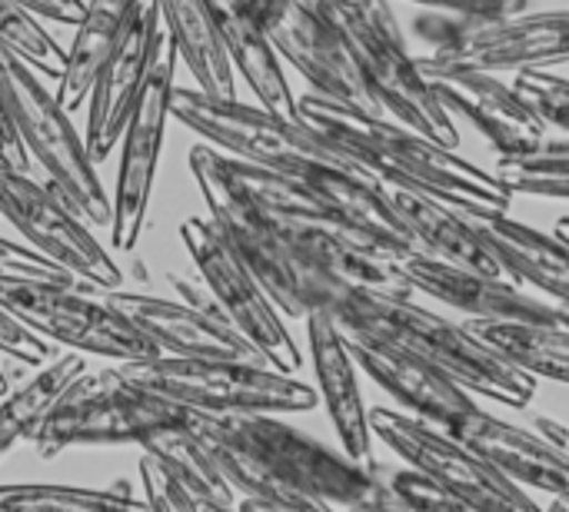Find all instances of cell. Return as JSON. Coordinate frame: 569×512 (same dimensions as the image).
Segmentation results:
<instances>
[{
	"label": "cell",
	"instance_id": "36",
	"mask_svg": "<svg viewBox=\"0 0 569 512\" xmlns=\"http://www.w3.org/2000/svg\"><path fill=\"white\" fill-rule=\"evenodd\" d=\"M517 93L533 107V113L550 127L569 137V80L553 70H523L513 80Z\"/></svg>",
	"mask_w": 569,
	"mask_h": 512
},
{
	"label": "cell",
	"instance_id": "23",
	"mask_svg": "<svg viewBox=\"0 0 569 512\" xmlns=\"http://www.w3.org/2000/svg\"><path fill=\"white\" fill-rule=\"evenodd\" d=\"M457 443L487 460L497 473H503L520 490H537L553 500H569V460H563L537 430H523L487 410L467 416L457 430H450Z\"/></svg>",
	"mask_w": 569,
	"mask_h": 512
},
{
	"label": "cell",
	"instance_id": "48",
	"mask_svg": "<svg viewBox=\"0 0 569 512\" xmlns=\"http://www.w3.org/2000/svg\"><path fill=\"white\" fill-rule=\"evenodd\" d=\"M7 393H10V380H7V373L0 367V396H7Z\"/></svg>",
	"mask_w": 569,
	"mask_h": 512
},
{
	"label": "cell",
	"instance_id": "1",
	"mask_svg": "<svg viewBox=\"0 0 569 512\" xmlns=\"http://www.w3.org/2000/svg\"><path fill=\"white\" fill-rule=\"evenodd\" d=\"M297 120L383 187L413 190L463 213H510L517 200L497 173L387 117L360 113L320 93H303L297 97Z\"/></svg>",
	"mask_w": 569,
	"mask_h": 512
},
{
	"label": "cell",
	"instance_id": "25",
	"mask_svg": "<svg viewBox=\"0 0 569 512\" xmlns=\"http://www.w3.org/2000/svg\"><path fill=\"white\" fill-rule=\"evenodd\" d=\"M467 217L520 287H537L569 313V243L563 237L520 223L510 213Z\"/></svg>",
	"mask_w": 569,
	"mask_h": 512
},
{
	"label": "cell",
	"instance_id": "5",
	"mask_svg": "<svg viewBox=\"0 0 569 512\" xmlns=\"http://www.w3.org/2000/svg\"><path fill=\"white\" fill-rule=\"evenodd\" d=\"M0 93L17 137L23 140L30 160H37L40 170L47 173V183L90 227H110L113 203L103 190L97 163L87 153L83 137L70 123V113L43 87L37 70L3 43H0Z\"/></svg>",
	"mask_w": 569,
	"mask_h": 512
},
{
	"label": "cell",
	"instance_id": "43",
	"mask_svg": "<svg viewBox=\"0 0 569 512\" xmlns=\"http://www.w3.org/2000/svg\"><path fill=\"white\" fill-rule=\"evenodd\" d=\"M533 430H537L563 460H569V426H563V423L553 420V416H537V420H533Z\"/></svg>",
	"mask_w": 569,
	"mask_h": 512
},
{
	"label": "cell",
	"instance_id": "19",
	"mask_svg": "<svg viewBox=\"0 0 569 512\" xmlns=\"http://www.w3.org/2000/svg\"><path fill=\"white\" fill-rule=\"evenodd\" d=\"M343 337L357 370L367 373L387 396H393L403 406V413L450 433L480 410L467 390H460L427 360L373 337H360V333H343Z\"/></svg>",
	"mask_w": 569,
	"mask_h": 512
},
{
	"label": "cell",
	"instance_id": "10",
	"mask_svg": "<svg viewBox=\"0 0 569 512\" xmlns=\"http://www.w3.org/2000/svg\"><path fill=\"white\" fill-rule=\"evenodd\" d=\"M0 307L47 343H63L73 353H93L120 367L160 360L157 343L107 300H90L87 287L0 283Z\"/></svg>",
	"mask_w": 569,
	"mask_h": 512
},
{
	"label": "cell",
	"instance_id": "41",
	"mask_svg": "<svg viewBox=\"0 0 569 512\" xmlns=\"http://www.w3.org/2000/svg\"><path fill=\"white\" fill-rule=\"evenodd\" d=\"M0 167L17 170V173H30V153H27L23 140L17 137V130H13L3 93H0Z\"/></svg>",
	"mask_w": 569,
	"mask_h": 512
},
{
	"label": "cell",
	"instance_id": "3",
	"mask_svg": "<svg viewBox=\"0 0 569 512\" xmlns=\"http://www.w3.org/2000/svg\"><path fill=\"white\" fill-rule=\"evenodd\" d=\"M337 23L360 80L377 103L380 117L417 130L440 147H460V127L440 107L430 80L410 53L403 27L387 0H317Z\"/></svg>",
	"mask_w": 569,
	"mask_h": 512
},
{
	"label": "cell",
	"instance_id": "39",
	"mask_svg": "<svg viewBox=\"0 0 569 512\" xmlns=\"http://www.w3.org/2000/svg\"><path fill=\"white\" fill-rule=\"evenodd\" d=\"M140 483H143V503L150 512H200L197 500L177 480H170L160 470V463H153L150 456L140 460Z\"/></svg>",
	"mask_w": 569,
	"mask_h": 512
},
{
	"label": "cell",
	"instance_id": "44",
	"mask_svg": "<svg viewBox=\"0 0 569 512\" xmlns=\"http://www.w3.org/2000/svg\"><path fill=\"white\" fill-rule=\"evenodd\" d=\"M200 512H240L237 503H213V500H197Z\"/></svg>",
	"mask_w": 569,
	"mask_h": 512
},
{
	"label": "cell",
	"instance_id": "18",
	"mask_svg": "<svg viewBox=\"0 0 569 512\" xmlns=\"http://www.w3.org/2000/svg\"><path fill=\"white\" fill-rule=\"evenodd\" d=\"M167 40V27L160 17V3L157 0H133L127 23L110 50V57L103 60L93 90H90V107H87V153L90 160H107L110 150L120 143L137 100L150 80V70L163 50Z\"/></svg>",
	"mask_w": 569,
	"mask_h": 512
},
{
	"label": "cell",
	"instance_id": "2",
	"mask_svg": "<svg viewBox=\"0 0 569 512\" xmlns=\"http://www.w3.org/2000/svg\"><path fill=\"white\" fill-rule=\"evenodd\" d=\"M320 310L330 313L343 333L373 337L427 360L470 396H487L510 410H523L537 396V380L507 363L467 323H453L413 300H390L353 287H330Z\"/></svg>",
	"mask_w": 569,
	"mask_h": 512
},
{
	"label": "cell",
	"instance_id": "31",
	"mask_svg": "<svg viewBox=\"0 0 569 512\" xmlns=\"http://www.w3.org/2000/svg\"><path fill=\"white\" fill-rule=\"evenodd\" d=\"M463 323L517 370L569 386V313L563 323Z\"/></svg>",
	"mask_w": 569,
	"mask_h": 512
},
{
	"label": "cell",
	"instance_id": "6",
	"mask_svg": "<svg viewBox=\"0 0 569 512\" xmlns=\"http://www.w3.org/2000/svg\"><path fill=\"white\" fill-rule=\"evenodd\" d=\"M120 370L150 393L213 416H280L307 413L320 403L313 386L267 363L160 357L150 363H123Z\"/></svg>",
	"mask_w": 569,
	"mask_h": 512
},
{
	"label": "cell",
	"instance_id": "17",
	"mask_svg": "<svg viewBox=\"0 0 569 512\" xmlns=\"http://www.w3.org/2000/svg\"><path fill=\"white\" fill-rule=\"evenodd\" d=\"M177 47L167 33L163 50L150 70V80L137 100V110L120 137V163H117V187H113V220H110V240L120 253H130L140 240V230L147 223V207L153 197V180L160 167L163 133L170 120V100H173V77H177Z\"/></svg>",
	"mask_w": 569,
	"mask_h": 512
},
{
	"label": "cell",
	"instance_id": "40",
	"mask_svg": "<svg viewBox=\"0 0 569 512\" xmlns=\"http://www.w3.org/2000/svg\"><path fill=\"white\" fill-rule=\"evenodd\" d=\"M420 3L423 10H443V13H463V17H477V20H507L517 13H527V7L520 3H507V0H410Z\"/></svg>",
	"mask_w": 569,
	"mask_h": 512
},
{
	"label": "cell",
	"instance_id": "28",
	"mask_svg": "<svg viewBox=\"0 0 569 512\" xmlns=\"http://www.w3.org/2000/svg\"><path fill=\"white\" fill-rule=\"evenodd\" d=\"M130 7H133V0H87L83 17L77 20L73 43L67 50L63 73L53 90V97L60 100V107L67 113L77 110L90 97L93 80L123 30Z\"/></svg>",
	"mask_w": 569,
	"mask_h": 512
},
{
	"label": "cell",
	"instance_id": "37",
	"mask_svg": "<svg viewBox=\"0 0 569 512\" xmlns=\"http://www.w3.org/2000/svg\"><path fill=\"white\" fill-rule=\"evenodd\" d=\"M0 283H50V287H87L53 260L40 257L37 250L0 237ZM93 290V287H87Z\"/></svg>",
	"mask_w": 569,
	"mask_h": 512
},
{
	"label": "cell",
	"instance_id": "33",
	"mask_svg": "<svg viewBox=\"0 0 569 512\" xmlns=\"http://www.w3.org/2000/svg\"><path fill=\"white\" fill-rule=\"evenodd\" d=\"M503 187L517 197H550L569 200V140H547L543 150L520 160H497L493 170Z\"/></svg>",
	"mask_w": 569,
	"mask_h": 512
},
{
	"label": "cell",
	"instance_id": "24",
	"mask_svg": "<svg viewBox=\"0 0 569 512\" xmlns=\"http://www.w3.org/2000/svg\"><path fill=\"white\" fill-rule=\"evenodd\" d=\"M383 190H387L393 210L400 213V220L407 223V230L413 233L417 253L433 257L450 267H460V270H470V273H480V277H490V280L517 283L463 210L440 203L433 197L413 193V190H400V187H383Z\"/></svg>",
	"mask_w": 569,
	"mask_h": 512
},
{
	"label": "cell",
	"instance_id": "21",
	"mask_svg": "<svg viewBox=\"0 0 569 512\" xmlns=\"http://www.w3.org/2000/svg\"><path fill=\"white\" fill-rule=\"evenodd\" d=\"M403 270L417 293H427L430 300L460 310L463 320H483V323H563L567 320V310L527 293L517 283L490 280L423 253L403 260Z\"/></svg>",
	"mask_w": 569,
	"mask_h": 512
},
{
	"label": "cell",
	"instance_id": "47",
	"mask_svg": "<svg viewBox=\"0 0 569 512\" xmlns=\"http://www.w3.org/2000/svg\"><path fill=\"white\" fill-rule=\"evenodd\" d=\"M547 512H569V500H553V503L547 506Z\"/></svg>",
	"mask_w": 569,
	"mask_h": 512
},
{
	"label": "cell",
	"instance_id": "26",
	"mask_svg": "<svg viewBox=\"0 0 569 512\" xmlns=\"http://www.w3.org/2000/svg\"><path fill=\"white\" fill-rule=\"evenodd\" d=\"M207 7L213 13V27L233 70L247 80L257 103L270 113L297 120V97L283 73V60L277 57L263 27L250 13L247 0H207Z\"/></svg>",
	"mask_w": 569,
	"mask_h": 512
},
{
	"label": "cell",
	"instance_id": "7",
	"mask_svg": "<svg viewBox=\"0 0 569 512\" xmlns=\"http://www.w3.org/2000/svg\"><path fill=\"white\" fill-rule=\"evenodd\" d=\"M197 416L203 426L257 456L277 480L310 500L343 506L347 512H367L380 500L383 466L363 470L343 450H333L277 416Z\"/></svg>",
	"mask_w": 569,
	"mask_h": 512
},
{
	"label": "cell",
	"instance_id": "12",
	"mask_svg": "<svg viewBox=\"0 0 569 512\" xmlns=\"http://www.w3.org/2000/svg\"><path fill=\"white\" fill-rule=\"evenodd\" d=\"M180 240L210 297L247 337V343L263 357V363L287 377H297L303 370V353L290 337L283 313L257 283V277L237 260V253L227 247L217 227L207 217H187L180 223Z\"/></svg>",
	"mask_w": 569,
	"mask_h": 512
},
{
	"label": "cell",
	"instance_id": "27",
	"mask_svg": "<svg viewBox=\"0 0 569 512\" xmlns=\"http://www.w3.org/2000/svg\"><path fill=\"white\" fill-rule=\"evenodd\" d=\"M163 27L197 80V90L217 100H237V70L220 43L207 0H157Z\"/></svg>",
	"mask_w": 569,
	"mask_h": 512
},
{
	"label": "cell",
	"instance_id": "20",
	"mask_svg": "<svg viewBox=\"0 0 569 512\" xmlns=\"http://www.w3.org/2000/svg\"><path fill=\"white\" fill-rule=\"evenodd\" d=\"M307 347H310V363L317 373V393L320 403L333 423V433L343 446V453L360 463L363 470H377L373 456V430H370V410L360 393V370L350 357L347 337L333 323L330 313L313 310L307 320Z\"/></svg>",
	"mask_w": 569,
	"mask_h": 512
},
{
	"label": "cell",
	"instance_id": "29",
	"mask_svg": "<svg viewBox=\"0 0 569 512\" xmlns=\"http://www.w3.org/2000/svg\"><path fill=\"white\" fill-rule=\"evenodd\" d=\"M87 373V363L80 353H63L53 363L40 367L27 383L10 386L7 396H0V460L17 450L23 440L33 443L40 426L47 423L50 410L60 403V396Z\"/></svg>",
	"mask_w": 569,
	"mask_h": 512
},
{
	"label": "cell",
	"instance_id": "32",
	"mask_svg": "<svg viewBox=\"0 0 569 512\" xmlns=\"http://www.w3.org/2000/svg\"><path fill=\"white\" fill-rule=\"evenodd\" d=\"M0 512H150L120 490H87L63 483H0Z\"/></svg>",
	"mask_w": 569,
	"mask_h": 512
},
{
	"label": "cell",
	"instance_id": "16",
	"mask_svg": "<svg viewBox=\"0 0 569 512\" xmlns=\"http://www.w3.org/2000/svg\"><path fill=\"white\" fill-rule=\"evenodd\" d=\"M180 300H163L150 293H107L103 300L120 310L140 333H147L160 357L180 360H243L263 363V357L247 343V337L230 323L220 303L210 297L203 280H187L170 273Z\"/></svg>",
	"mask_w": 569,
	"mask_h": 512
},
{
	"label": "cell",
	"instance_id": "15",
	"mask_svg": "<svg viewBox=\"0 0 569 512\" xmlns=\"http://www.w3.org/2000/svg\"><path fill=\"white\" fill-rule=\"evenodd\" d=\"M417 60L453 123L467 120L500 160H520L547 147L550 127L533 113L513 83L500 80V73L433 53H417Z\"/></svg>",
	"mask_w": 569,
	"mask_h": 512
},
{
	"label": "cell",
	"instance_id": "8",
	"mask_svg": "<svg viewBox=\"0 0 569 512\" xmlns=\"http://www.w3.org/2000/svg\"><path fill=\"white\" fill-rule=\"evenodd\" d=\"M190 410L133 383L120 367L83 373L50 410L33 436L40 460H53L73 446H140L153 430L183 420Z\"/></svg>",
	"mask_w": 569,
	"mask_h": 512
},
{
	"label": "cell",
	"instance_id": "11",
	"mask_svg": "<svg viewBox=\"0 0 569 512\" xmlns=\"http://www.w3.org/2000/svg\"><path fill=\"white\" fill-rule=\"evenodd\" d=\"M373 440H380L390 453L403 460V466L433 480L437 486L477 503L487 512H547L527 490L497 473L473 450L457 443L450 433L390 406L370 410Z\"/></svg>",
	"mask_w": 569,
	"mask_h": 512
},
{
	"label": "cell",
	"instance_id": "4",
	"mask_svg": "<svg viewBox=\"0 0 569 512\" xmlns=\"http://www.w3.org/2000/svg\"><path fill=\"white\" fill-rule=\"evenodd\" d=\"M190 173L203 193L207 220L237 253V260L257 277L277 310L290 320H307L320 307V287L297 260L283 227L263 213L237 183L227 153L210 143L190 150Z\"/></svg>",
	"mask_w": 569,
	"mask_h": 512
},
{
	"label": "cell",
	"instance_id": "35",
	"mask_svg": "<svg viewBox=\"0 0 569 512\" xmlns=\"http://www.w3.org/2000/svg\"><path fill=\"white\" fill-rule=\"evenodd\" d=\"M0 43L10 47L37 73L60 80L63 63H67V50L57 43V37H50L47 27H40V20L33 13H27L13 0H0Z\"/></svg>",
	"mask_w": 569,
	"mask_h": 512
},
{
	"label": "cell",
	"instance_id": "13",
	"mask_svg": "<svg viewBox=\"0 0 569 512\" xmlns=\"http://www.w3.org/2000/svg\"><path fill=\"white\" fill-rule=\"evenodd\" d=\"M0 217L23 233L30 250L53 260L80 283L100 293H113L123 283V270L90 233V223L50 183L0 167Z\"/></svg>",
	"mask_w": 569,
	"mask_h": 512
},
{
	"label": "cell",
	"instance_id": "46",
	"mask_svg": "<svg viewBox=\"0 0 569 512\" xmlns=\"http://www.w3.org/2000/svg\"><path fill=\"white\" fill-rule=\"evenodd\" d=\"M553 233H557V237H563V240H567V243H569V217H560V220H557Z\"/></svg>",
	"mask_w": 569,
	"mask_h": 512
},
{
	"label": "cell",
	"instance_id": "49",
	"mask_svg": "<svg viewBox=\"0 0 569 512\" xmlns=\"http://www.w3.org/2000/svg\"><path fill=\"white\" fill-rule=\"evenodd\" d=\"M507 3H520V7H527V0H507Z\"/></svg>",
	"mask_w": 569,
	"mask_h": 512
},
{
	"label": "cell",
	"instance_id": "38",
	"mask_svg": "<svg viewBox=\"0 0 569 512\" xmlns=\"http://www.w3.org/2000/svg\"><path fill=\"white\" fill-rule=\"evenodd\" d=\"M0 353L10 357V360H17V363H23V367H37V370L57 360L53 357V347L43 337H37L33 330H27L3 307H0Z\"/></svg>",
	"mask_w": 569,
	"mask_h": 512
},
{
	"label": "cell",
	"instance_id": "9",
	"mask_svg": "<svg viewBox=\"0 0 569 512\" xmlns=\"http://www.w3.org/2000/svg\"><path fill=\"white\" fill-rule=\"evenodd\" d=\"M170 117L200 133L220 153L287 177H300L323 163H350L307 123L270 113L260 103L250 107L240 100H217L197 87L173 90Z\"/></svg>",
	"mask_w": 569,
	"mask_h": 512
},
{
	"label": "cell",
	"instance_id": "34",
	"mask_svg": "<svg viewBox=\"0 0 569 512\" xmlns=\"http://www.w3.org/2000/svg\"><path fill=\"white\" fill-rule=\"evenodd\" d=\"M380 480H383L380 500L367 512H487L477 503L437 486L433 480L420 476L410 466H400V470L383 466Z\"/></svg>",
	"mask_w": 569,
	"mask_h": 512
},
{
	"label": "cell",
	"instance_id": "14",
	"mask_svg": "<svg viewBox=\"0 0 569 512\" xmlns=\"http://www.w3.org/2000/svg\"><path fill=\"white\" fill-rule=\"evenodd\" d=\"M247 7L263 27L277 57L310 83V93L380 117L337 23L317 0H247Z\"/></svg>",
	"mask_w": 569,
	"mask_h": 512
},
{
	"label": "cell",
	"instance_id": "22",
	"mask_svg": "<svg viewBox=\"0 0 569 512\" xmlns=\"http://www.w3.org/2000/svg\"><path fill=\"white\" fill-rule=\"evenodd\" d=\"M450 60L487 73L553 70L569 63V10L517 13L507 20H480L470 27Z\"/></svg>",
	"mask_w": 569,
	"mask_h": 512
},
{
	"label": "cell",
	"instance_id": "42",
	"mask_svg": "<svg viewBox=\"0 0 569 512\" xmlns=\"http://www.w3.org/2000/svg\"><path fill=\"white\" fill-rule=\"evenodd\" d=\"M17 7H23L27 13L33 17H43V20H53V23H73L83 17V7L87 0H13Z\"/></svg>",
	"mask_w": 569,
	"mask_h": 512
},
{
	"label": "cell",
	"instance_id": "45",
	"mask_svg": "<svg viewBox=\"0 0 569 512\" xmlns=\"http://www.w3.org/2000/svg\"><path fill=\"white\" fill-rule=\"evenodd\" d=\"M237 506H240V512H283V510L267 506V503H257V500H240Z\"/></svg>",
	"mask_w": 569,
	"mask_h": 512
},
{
	"label": "cell",
	"instance_id": "30",
	"mask_svg": "<svg viewBox=\"0 0 569 512\" xmlns=\"http://www.w3.org/2000/svg\"><path fill=\"white\" fill-rule=\"evenodd\" d=\"M143 456L160 463V470L177 480L193 500H213V503H237V493L223 480L217 460L210 456L207 443L190 423V413L177 423H167L140 440Z\"/></svg>",
	"mask_w": 569,
	"mask_h": 512
}]
</instances>
